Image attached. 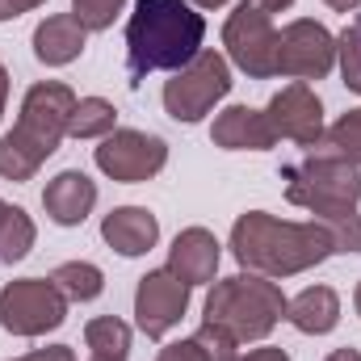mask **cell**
<instances>
[{"label":"cell","mask_w":361,"mask_h":361,"mask_svg":"<svg viewBox=\"0 0 361 361\" xmlns=\"http://www.w3.org/2000/svg\"><path fill=\"white\" fill-rule=\"evenodd\" d=\"M286 197L302 210H311L315 219L328 210H345L361 202V177L353 164L345 160H328V156H307L302 164H290L286 173Z\"/></svg>","instance_id":"obj_5"},{"label":"cell","mask_w":361,"mask_h":361,"mask_svg":"<svg viewBox=\"0 0 361 361\" xmlns=\"http://www.w3.org/2000/svg\"><path fill=\"white\" fill-rule=\"evenodd\" d=\"M30 248H34V223L21 206H8L4 219H0V265L21 261Z\"/></svg>","instance_id":"obj_24"},{"label":"cell","mask_w":361,"mask_h":361,"mask_svg":"<svg viewBox=\"0 0 361 361\" xmlns=\"http://www.w3.org/2000/svg\"><path fill=\"white\" fill-rule=\"evenodd\" d=\"M17 361H76L68 345H51V349H34L30 357H17Z\"/></svg>","instance_id":"obj_29"},{"label":"cell","mask_w":361,"mask_h":361,"mask_svg":"<svg viewBox=\"0 0 361 361\" xmlns=\"http://www.w3.org/2000/svg\"><path fill=\"white\" fill-rule=\"evenodd\" d=\"M311 156H328V160H345V164H361V109H349L336 126H328L319 135V143L311 147Z\"/></svg>","instance_id":"obj_20"},{"label":"cell","mask_w":361,"mask_h":361,"mask_svg":"<svg viewBox=\"0 0 361 361\" xmlns=\"http://www.w3.org/2000/svg\"><path fill=\"white\" fill-rule=\"evenodd\" d=\"M169 269L177 273L180 281H189V286L214 281V269H219V240H214L206 227H185L177 240H173Z\"/></svg>","instance_id":"obj_15"},{"label":"cell","mask_w":361,"mask_h":361,"mask_svg":"<svg viewBox=\"0 0 361 361\" xmlns=\"http://www.w3.org/2000/svg\"><path fill=\"white\" fill-rule=\"evenodd\" d=\"M42 206H47L51 223H59V227H76V223L89 219V210L97 206V185H92L85 173L68 169V173H59V177L42 189Z\"/></svg>","instance_id":"obj_16"},{"label":"cell","mask_w":361,"mask_h":361,"mask_svg":"<svg viewBox=\"0 0 361 361\" xmlns=\"http://www.w3.org/2000/svg\"><path fill=\"white\" fill-rule=\"evenodd\" d=\"M235 345H240V341H235L227 328H219V324H202L189 341L169 345L156 361H240L235 357Z\"/></svg>","instance_id":"obj_19"},{"label":"cell","mask_w":361,"mask_h":361,"mask_svg":"<svg viewBox=\"0 0 361 361\" xmlns=\"http://www.w3.org/2000/svg\"><path fill=\"white\" fill-rule=\"evenodd\" d=\"M114 118H118V109L105 97H85V101H76V109L68 118V135L72 139H105V135H114Z\"/></svg>","instance_id":"obj_21"},{"label":"cell","mask_w":361,"mask_h":361,"mask_svg":"<svg viewBox=\"0 0 361 361\" xmlns=\"http://www.w3.org/2000/svg\"><path fill=\"white\" fill-rule=\"evenodd\" d=\"M51 281L63 290L68 302H92V298L105 290L101 269H97V265H85V261H68V265H59V269L51 273Z\"/></svg>","instance_id":"obj_23"},{"label":"cell","mask_w":361,"mask_h":361,"mask_svg":"<svg viewBox=\"0 0 361 361\" xmlns=\"http://www.w3.org/2000/svg\"><path fill=\"white\" fill-rule=\"evenodd\" d=\"M126 0H72V17L85 25V30H109L114 17L122 13Z\"/></svg>","instance_id":"obj_27"},{"label":"cell","mask_w":361,"mask_h":361,"mask_svg":"<svg viewBox=\"0 0 361 361\" xmlns=\"http://www.w3.org/2000/svg\"><path fill=\"white\" fill-rule=\"evenodd\" d=\"M4 101H8V72H4V63H0V114H4Z\"/></svg>","instance_id":"obj_33"},{"label":"cell","mask_w":361,"mask_h":361,"mask_svg":"<svg viewBox=\"0 0 361 361\" xmlns=\"http://www.w3.org/2000/svg\"><path fill=\"white\" fill-rule=\"evenodd\" d=\"M189 307V281H180L173 269H156L147 277H139V294H135V315H139V328L160 341L169 336L180 324Z\"/></svg>","instance_id":"obj_11"},{"label":"cell","mask_w":361,"mask_h":361,"mask_svg":"<svg viewBox=\"0 0 361 361\" xmlns=\"http://www.w3.org/2000/svg\"><path fill=\"white\" fill-rule=\"evenodd\" d=\"M101 235H105V244H109L114 252H122V257H143V252L156 248L160 223H156V214L143 210V206H118V210L105 214Z\"/></svg>","instance_id":"obj_14"},{"label":"cell","mask_w":361,"mask_h":361,"mask_svg":"<svg viewBox=\"0 0 361 361\" xmlns=\"http://www.w3.org/2000/svg\"><path fill=\"white\" fill-rule=\"evenodd\" d=\"M328 361H361V353H357V349H336Z\"/></svg>","instance_id":"obj_34"},{"label":"cell","mask_w":361,"mask_h":361,"mask_svg":"<svg viewBox=\"0 0 361 361\" xmlns=\"http://www.w3.org/2000/svg\"><path fill=\"white\" fill-rule=\"evenodd\" d=\"M227 92H231V68H227V59L219 51H197L193 63H185L180 72H173V80L164 85V109L177 122H197Z\"/></svg>","instance_id":"obj_6"},{"label":"cell","mask_w":361,"mask_h":361,"mask_svg":"<svg viewBox=\"0 0 361 361\" xmlns=\"http://www.w3.org/2000/svg\"><path fill=\"white\" fill-rule=\"evenodd\" d=\"M85 38H89V30L72 13H59V17H47L34 30V55L47 68H63V63H72L85 51Z\"/></svg>","instance_id":"obj_17"},{"label":"cell","mask_w":361,"mask_h":361,"mask_svg":"<svg viewBox=\"0 0 361 361\" xmlns=\"http://www.w3.org/2000/svg\"><path fill=\"white\" fill-rule=\"evenodd\" d=\"M336 55H341L345 85H349L353 92H361V13H357V21L336 38Z\"/></svg>","instance_id":"obj_26"},{"label":"cell","mask_w":361,"mask_h":361,"mask_svg":"<svg viewBox=\"0 0 361 361\" xmlns=\"http://www.w3.org/2000/svg\"><path fill=\"white\" fill-rule=\"evenodd\" d=\"M353 307H357V315H361V286H357V294H353Z\"/></svg>","instance_id":"obj_36"},{"label":"cell","mask_w":361,"mask_h":361,"mask_svg":"<svg viewBox=\"0 0 361 361\" xmlns=\"http://www.w3.org/2000/svg\"><path fill=\"white\" fill-rule=\"evenodd\" d=\"M223 47L231 55V63L240 72H248L252 80H265L277 76V30H273L269 13L261 8H248L240 0V8L227 17L223 25Z\"/></svg>","instance_id":"obj_8"},{"label":"cell","mask_w":361,"mask_h":361,"mask_svg":"<svg viewBox=\"0 0 361 361\" xmlns=\"http://www.w3.org/2000/svg\"><path fill=\"white\" fill-rule=\"evenodd\" d=\"M240 361H290V357H286V349H257V353H248Z\"/></svg>","instance_id":"obj_31"},{"label":"cell","mask_w":361,"mask_h":361,"mask_svg":"<svg viewBox=\"0 0 361 361\" xmlns=\"http://www.w3.org/2000/svg\"><path fill=\"white\" fill-rule=\"evenodd\" d=\"M315 223H324V227H328V235H332L336 252H361V214H357V206L328 210V214H319Z\"/></svg>","instance_id":"obj_25"},{"label":"cell","mask_w":361,"mask_h":361,"mask_svg":"<svg viewBox=\"0 0 361 361\" xmlns=\"http://www.w3.org/2000/svg\"><path fill=\"white\" fill-rule=\"evenodd\" d=\"M336 252L324 223H281L265 210H248L231 227V257L261 277H294Z\"/></svg>","instance_id":"obj_2"},{"label":"cell","mask_w":361,"mask_h":361,"mask_svg":"<svg viewBox=\"0 0 361 361\" xmlns=\"http://www.w3.org/2000/svg\"><path fill=\"white\" fill-rule=\"evenodd\" d=\"M4 210H8V206H4V202H0V219H4Z\"/></svg>","instance_id":"obj_37"},{"label":"cell","mask_w":361,"mask_h":361,"mask_svg":"<svg viewBox=\"0 0 361 361\" xmlns=\"http://www.w3.org/2000/svg\"><path fill=\"white\" fill-rule=\"evenodd\" d=\"M328 8H336V13H349V8H357L361 0H324Z\"/></svg>","instance_id":"obj_32"},{"label":"cell","mask_w":361,"mask_h":361,"mask_svg":"<svg viewBox=\"0 0 361 361\" xmlns=\"http://www.w3.org/2000/svg\"><path fill=\"white\" fill-rule=\"evenodd\" d=\"M38 4H47V0H0V21H13V17L30 13V8H38Z\"/></svg>","instance_id":"obj_28"},{"label":"cell","mask_w":361,"mask_h":361,"mask_svg":"<svg viewBox=\"0 0 361 361\" xmlns=\"http://www.w3.org/2000/svg\"><path fill=\"white\" fill-rule=\"evenodd\" d=\"M92 361H101V357H92Z\"/></svg>","instance_id":"obj_38"},{"label":"cell","mask_w":361,"mask_h":361,"mask_svg":"<svg viewBox=\"0 0 361 361\" xmlns=\"http://www.w3.org/2000/svg\"><path fill=\"white\" fill-rule=\"evenodd\" d=\"M206 21L185 0H139L126 21V68L139 89L152 72H180L202 51Z\"/></svg>","instance_id":"obj_1"},{"label":"cell","mask_w":361,"mask_h":361,"mask_svg":"<svg viewBox=\"0 0 361 361\" xmlns=\"http://www.w3.org/2000/svg\"><path fill=\"white\" fill-rule=\"evenodd\" d=\"M164 164H169V143L156 135H143V130H114L97 147V169L122 185H139V180L156 177Z\"/></svg>","instance_id":"obj_9"},{"label":"cell","mask_w":361,"mask_h":361,"mask_svg":"<svg viewBox=\"0 0 361 361\" xmlns=\"http://www.w3.org/2000/svg\"><path fill=\"white\" fill-rule=\"evenodd\" d=\"M265 114H269V126L277 139H294L302 147H315L324 135V105L302 80H294L290 89L277 92Z\"/></svg>","instance_id":"obj_12"},{"label":"cell","mask_w":361,"mask_h":361,"mask_svg":"<svg viewBox=\"0 0 361 361\" xmlns=\"http://www.w3.org/2000/svg\"><path fill=\"white\" fill-rule=\"evenodd\" d=\"M68 319V298L47 277H21L0 290V324L13 336H42Z\"/></svg>","instance_id":"obj_7"},{"label":"cell","mask_w":361,"mask_h":361,"mask_svg":"<svg viewBox=\"0 0 361 361\" xmlns=\"http://www.w3.org/2000/svg\"><path fill=\"white\" fill-rule=\"evenodd\" d=\"M281 315H286V298L261 273L223 277V281H214V290L206 298V324L227 328L235 341H265Z\"/></svg>","instance_id":"obj_4"},{"label":"cell","mask_w":361,"mask_h":361,"mask_svg":"<svg viewBox=\"0 0 361 361\" xmlns=\"http://www.w3.org/2000/svg\"><path fill=\"white\" fill-rule=\"evenodd\" d=\"M76 109V92L59 80H42L25 92L17 126L0 139V177L4 180H30L42 160L63 143L68 118Z\"/></svg>","instance_id":"obj_3"},{"label":"cell","mask_w":361,"mask_h":361,"mask_svg":"<svg viewBox=\"0 0 361 361\" xmlns=\"http://www.w3.org/2000/svg\"><path fill=\"white\" fill-rule=\"evenodd\" d=\"M210 139L219 147H227V152H269L273 143H277V135H273V126H269V114L248 109V105L223 109L214 118V126H210Z\"/></svg>","instance_id":"obj_13"},{"label":"cell","mask_w":361,"mask_h":361,"mask_svg":"<svg viewBox=\"0 0 361 361\" xmlns=\"http://www.w3.org/2000/svg\"><path fill=\"white\" fill-rule=\"evenodd\" d=\"M85 341H89L92 357H101V361H126V353H130V328L122 319H114V315L89 319Z\"/></svg>","instance_id":"obj_22"},{"label":"cell","mask_w":361,"mask_h":361,"mask_svg":"<svg viewBox=\"0 0 361 361\" xmlns=\"http://www.w3.org/2000/svg\"><path fill=\"white\" fill-rule=\"evenodd\" d=\"M244 4H248V8H261V13H281V8H290V4H294V0H244Z\"/></svg>","instance_id":"obj_30"},{"label":"cell","mask_w":361,"mask_h":361,"mask_svg":"<svg viewBox=\"0 0 361 361\" xmlns=\"http://www.w3.org/2000/svg\"><path fill=\"white\" fill-rule=\"evenodd\" d=\"M336 63V38L319 21H290L277 34V76L324 80Z\"/></svg>","instance_id":"obj_10"},{"label":"cell","mask_w":361,"mask_h":361,"mask_svg":"<svg viewBox=\"0 0 361 361\" xmlns=\"http://www.w3.org/2000/svg\"><path fill=\"white\" fill-rule=\"evenodd\" d=\"M193 4H197V8H223L227 0H193Z\"/></svg>","instance_id":"obj_35"},{"label":"cell","mask_w":361,"mask_h":361,"mask_svg":"<svg viewBox=\"0 0 361 361\" xmlns=\"http://www.w3.org/2000/svg\"><path fill=\"white\" fill-rule=\"evenodd\" d=\"M286 319H290L298 332H307V336H324V332H332L336 319H341V298H336V290H328V286H307L298 298L286 302Z\"/></svg>","instance_id":"obj_18"}]
</instances>
